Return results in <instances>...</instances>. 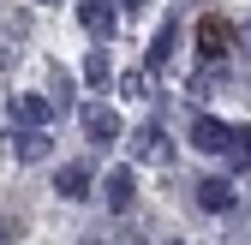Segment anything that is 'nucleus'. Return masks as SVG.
I'll return each instance as SVG.
<instances>
[{
	"label": "nucleus",
	"mask_w": 251,
	"mask_h": 245,
	"mask_svg": "<svg viewBox=\"0 0 251 245\" xmlns=\"http://www.w3.org/2000/svg\"><path fill=\"white\" fill-rule=\"evenodd\" d=\"M227 138H233V126H222L215 114L192 120V149H203V156H227Z\"/></svg>",
	"instance_id": "nucleus-1"
},
{
	"label": "nucleus",
	"mask_w": 251,
	"mask_h": 245,
	"mask_svg": "<svg viewBox=\"0 0 251 245\" xmlns=\"http://www.w3.org/2000/svg\"><path fill=\"white\" fill-rule=\"evenodd\" d=\"M78 24H84L96 42H108L114 24H120V12H114V0H78Z\"/></svg>",
	"instance_id": "nucleus-2"
},
{
	"label": "nucleus",
	"mask_w": 251,
	"mask_h": 245,
	"mask_svg": "<svg viewBox=\"0 0 251 245\" xmlns=\"http://www.w3.org/2000/svg\"><path fill=\"white\" fill-rule=\"evenodd\" d=\"M84 132L96 138V144H114V138H120V114L102 108V102H96V108H84Z\"/></svg>",
	"instance_id": "nucleus-3"
},
{
	"label": "nucleus",
	"mask_w": 251,
	"mask_h": 245,
	"mask_svg": "<svg viewBox=\"0 0 251 245\" xmlns=\"http://www.w3.org/2000/svg\"><path fill=\"white\" fill-rule=\"evenodd\" d=\"M12 149H18V162H42L48 149H54V138H48V126H24L12 138Z\"/></svg>",
	"instance_id": "nucleus-4"
},
{
	"label": "nucleus",
	"mask_w": 251,
	"mask_h": 245,
	"mask_svg": "<svg viewBox=\"0 0 251 245\" xmlns=\"http://www.w3.org/2000/svg\"><path fill=\"white\" fill-rule=\"evenodd\" d=\"M54 192H60V197H84V192H90V168H84V162H66V168L54 173Z\"/></svg>",
	"instance_id": "nucleus-5"
},
{
	"label": "nucleus",
	"mask_w": 251,
	"mask_h": 245,
	"mask_svg": "<svg viewBox=\"0 0 251 245\" xmlns=\"http://www.w3.org/2000/svg\"><path fill=\"white\" fill-rule=\"evenodd\" d=\"M12 114H18V126H48V120H54V102L48 96H18Z\"/></svg>",
	"instance_id": "nucleus-6"
},
{
	"label": "nucleus",
	"mask_w": 251,
	"mask_h": 245,
	"mask_svg": "<svg viewBox=\"0 0 251 245\" xmlns=\"http://www.w3.org/2000/svg\"><path fill=\"white\" fill-rule=\"evenodd\" d=\"M174 36H179V24H174V18H162V30H155V42H150V60H144L150 72H155V66H168V60H174Z\"/></svg>",
	"instance_id": "nucleus-7"
},
{
	"label": "nucleus",
	"mask_w": 251,
	"mask_h": 245,
	"mask_svg": "<svg viewBox=\"0 0 251 245\" xmlns=\"http://www.w3.org/2000/svg\"><path fill=\"white\" fill-rule=\"evenodd\" d=\"M102 197H108V209H126V203H132V168H114L108 186H102Z\"/></svg>",
	"instance_id": "nucleus-8"
},
{
	"label": "nucleus",
	"mask_w": 251,
	"mask_h": 245,
	"mask_svg": "<svg viewBox=\"0 0 251 245\" xmlns=\"http://www.w3.org/2000/svg\"><path fill=\"white\" fill-rule=\"evenodd\" d=\"M198 203L203 209H233V186H227V179H203V186H198Z\"/></svg>",
	"instance_id": "nucleus-9"
},
{
	"label": "nucleus",
	"mask_w": 251,
	"mask_h": 245,
	"mask_svg": "<svg viewBox=\"0 0 251 245\" xmlns=\"http://www.w3.org/2000/svg\"><path fill=\"white\" fill-rule=\"evenodd\" d=\"M198 42H203V54H227V24L203 18V24H198Z\"/></svg>",
	"instance_id": "nucleus-10"
},
{
	"label": "nucleus",
	"mask_w": 251,
	"mask_h": 245,
	"mask_svg": "<svg viewBox=\"0 0 251 245\" xmlns=\"http://www.w3.org/2000/svg\"><path fill=\"white\" fill-rule=\"evenodd\" d=\"M84 78L96 84V90H108V78H114V66H108V54H102V48H90V60H84Z\"/></svg>",
	"instance_id": "nucleus-11"
},
{
	"label": "nucleus",
	"mask_w": 251,
	"mask_h": 245,
	"mask_svg": "<svg viewBox=\"0 0 251 245\" xmlns=\"http://www.w3.org/2000/svg\"><path fill=\"white\" fill-rule=\"evenodd\" d=\"M227 156H233L239 168L251 162V132H239V126H233V138H227Z\"/></svg>",
	"instance_id": "nucleus-12"
},
{
	"label": "nucleus",
	"mask_w": 251,
	"mask_h": 245,
	"mask_svg": "<svg viewBox=\"0 0 251 245\" xmlns=\"http://www.w3.org/2000/svg\"><path fill=\"white\" fill-rule=\"evenodd\" d=\"M120 90H126V96H150V78H144V72H126Z\"/></svg>",
	"instance_id": "nucleus-13"
},
{
	"label": "nucleus",
	"mask_w": 251,
	"mask_h": 245,
	"mask_svg": "<svg viewBox=\"0 0 251 245\" xmlns=\"http://www.w3.org/2000/svg\"><path fill=\"white\" fill-rule=\"evenodd\" d=\"M120 6H138V0H120Z\"/></svg>",
	"instance_id": "nucleus-14"
},
{
	"label": "nucleus",
	"mask_w": 251,
	"mask_h": 245,
	"mask_svg": "<svg viewBox=\"0 0 251 245\" xmlns=\"http://www.w3.org/2000/svg\"><path fill=\"white\" fill-rule=\"evenodd\" d=\"M42 6H60V0H42Z\"/></svg>",
	"instance_id": "nucleus-15"
}]
</instances>
